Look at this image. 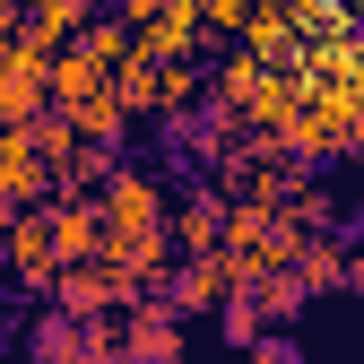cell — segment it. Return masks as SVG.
<instances>
[{
    "label": "cell",
    "instance_id": "18",
    "mask_svg": "<svg viewBox=\"0 0 364 364\" xmlns=\"http://www.w3.org/2000/svg\"><path fill=\"white\" fill-rule=\"evenodd\" d=\"M217 330H225V347H252V338H260L269 321H260V312H252V295L235 287V295H225V304H217Z\"/></svg>",
    "mask_w": 364,
    "mask_h": 364
},
{
    "label": "cell",
    "instance_id": "5",
    "mask_svg": "<svg viewBox=\"0 0 364 364\" xmlns=\"http://www.w3.org/2000/svg\"><path fill=\"white\" fill-rule=\"evenodd\" d=\"M122 364H182V312L165 295L122 304Z\"/></svg>",
    "mask_w": 364,
    "mask_h": 364
},
{
    "label": "cell",
    "instance_id": "8",
    "mask_svg": "<svg viewBox=\"0 0 364 364\" xmlns=\"http://www.w3.org/2000/svg\"><path fill=\"white\" fill-rule=\"evenodd\" d=\"M43 191H53V165L35 156V130H26V122H0V200L26 208V200H43Z\"/></svg>",
    "mask_w": 364,
    "mask_h": 364
},
{
    "label": "cell",
    "instance_id": "15",
    "mask_svg": "<svg viewBox=\"0 0 364 364\" xmlns=\"http://www.w3.org/2000/svg\"><path fill=\"white\" fill-rule=\"evenodd\" d=\"M113 105H122V113H148V105H156V61L139 53V43L113 61Z\"/></svg>",
    "mask_w": 364,
    "mask_h": 364
},
{
    "label": "cell",
    "instance_id": "16",
    "mask_svg": "<svg viewBox=\"0 0 364 364\" xmlns=\"http://www.w3.org/2000/svg\"><path fill=\"white\" fill-rule=\"evenodd\" d=\"M70 364H122V321L113 312H78V347Z\"/></svg>",
    "mask_w": 364,
    "mask_h": 364
},
{
    "label": "cell",
    "instance_id": "19",
    "mask_svg": "<svg viewBox=\"0 0 364 364\" xmlns=\"http://www.w3.org/2000/svg\"><path fill=\"white\" fill-rule=\"evenodd\" d=\"M191 9H200L208 43H235V35H243V18H252V0H191Z\"/></svg>",
    "mask_w": 364,
    "mask_h": 364
},
{
    "label": "cell",
    "instance_id": "14",
    "mask_svg": "<svg viewBox=\"0 0 364 364\" xmlns=\"http://www.w3.org/2000/svg\"><path fill=\"white\" fill-rule=\"evenodd\" d=\"M18 9H26V26H35L43 43H70L87 18H96V0H18Z\"/></svg>",
    "mask_w": 364,
    "mask_h": 364
},
{
    "label": "cell",
    "instance_id": "11",
    "mask_svg": "<svg viewBox=\"0 0 364 364\" xmlns=\"http://www.w3.org/2000/svg\"><path fill=\"white\" fill-rule=\"evenodd\" d=\"M243 53L252 61H269V70H295V53H304V35H295V18H287V0H252V18H243Z\"/></svg>",
    "mask_w": 364,
    "mask_h": 364
},
{
    "label": "cell",
    "instance_id": "7",
    "mask_svg": "<svg viewBox=\"0 0 364 364\" xmlns=\"http://www.w3.org/2000/svg\"><path fill=\"white\" fill-rule=\"evenodd\" d=\"M148 287L139 278H122L113 260H70L61 278H53V304L61 312H122V304H139Z\"/></svg>",
    "mask_w": 364,
    "mask_h": 364
},
{
    "label": "cell",
    "instance_id": "17",
    "mask_svg": "<svg viewBox=\"0 0 364 364\" xmlns=\"http://www.w3.org/2000/svg\"><path fill=\"white\" fill-rule=\"evenodd\" d=\"M287 18H295V35H304V43H321V35H347V26H355L347 0H287Z\"/></svg>",
    "mask_w": 364,
    "mask_h": 364
},
{
    "label": "cell",
    "instance_id": "20",
    "mask_svg": "<svg viewBox=\"0 0 364 364\" xmlns=\"http://www.w3.org/2000/svg\"><path fill=\"white\" fill-rule=\"evenodd\" d=\"M243 364H304V347H295L287 330H260V338L243 347Z\"/></svg>",
    "mask_w": 364,
    "mask_h": 364
},
{
    "label": "cell",
    "instance_id": "6",
    "mask_svg": "<svg viewBox=\"0 0 364 364\" xmlns=\"http://www.w3.org/2000/svg\"><path fill=\"white\" fill-rule=\"evenodd\" d=\"M113 61L122 53H96V43L87 35H70V43H53V78H43V105H87V96H105L113 87Z\"/></svg>",
    "mask_w": 364,
    "mask_h": 364
},
{
    "label": "cell",
    "instance_id": "24",
    "mask_svg": "<svg viewBox=\"0 0 364 364\" xmlns=\"http://www.w3.org/2000/svg\"><path fill=\"white\" fill-rule=\"evenodd\" d=\"M26 364H43V355H26Z\"/></svg>",
    "mask_w": 364,
    "mask_h": 364
},
{
    "label": "cell",
    "instance_id": "21",
    "mask_svg": "<svg viewBox=\"0 0 364 364\" xmlns=\"http://www.w3.org/2000/svg\"><path fill=\"white\" fill-rule=\"evenodd\" d=\"M338 287H347V295H364V252H355V243L338 252Z\"/></svg>",
    "mask_w": 364,
    "mask_h": 364
},
{
    "label": "cell",
    "instance_id": "22",
    "mask_svg": "<svg viewBox=\"0 0 364 364\" xmlns=\"http://www.w3.org/2000/svg\"><path fill=\"white\" fill-rule=\"evenodd\" d=\"M156 9H173V0H113V18H122V26H139V18H156Z\"/></svg>",
    "mask_w": 364,
    "mask_h": 364
},
{
    "label": "cell",
    "instance_id": "23",
    "mask_svg": "<svg viewBox=\"0 0 364 364\" xmlns=\"http://www.w3.org/2000/svg\"><path fill=\"white\" fill-rule=\"evenodd\" d=\"M18 18H26V9H18V0H0V35H9V26H18Z\"/></svg>",
    "mask_w": 364,
    "mask_h": 364
},
{
    "label": "cell",
    "instance_id": "2",
    "mask_svg": "<svg viewBox=\"0 0 364 364\" xmlns=\"http://www.w3.org/2000/svg\"><path fill=\"white\" fill-rule=\"evenodd\" d=\"M96 217H105V235H148V225H165V182L148 165H113L96 182Z\"/></svg>",
    "mask_w": 364,
    "mask_h": 364
},
{
    "label": "cell",
    "instance_id": "1",
    "mask_svg": "<svg viewBox=\"0 0 364 364\" xmlns=\"http://www.w3.org/2000/svg\"><path fill=\"white\" fill-rule=\"evenodd\" d=\"M43 78H53V43L18 18L0 35V122H35L43 113Z\"/></svg>",
    "mask_w": 364,
    "mask_h": 364
},
{
    "label": "cell",
    "instance_id": "13",
    "mask_svg": "<svg viewBox=\"0 0 364 364\" xmlns=\"http://www.w3.org/2000/svg\"><path fill=\"white\" fill-rule=\"evenodd\" d=\"M70 130H78L87 148H122V130H130V113L113 105V87H105V96H87V105H70Z\"/></svg>",
    "mask_w": 364,
    "mask_h": 364
},
{
    "label": "cell",
    "instance_id": "9",
    "mask_svg": "<svg viewBox=\"0 0 364 364\" xmlns=\"http://www.w3.org/2000/svg\"><path fill=\"white\" fill-rule=\"evenodd\" d=\"M130 43H139L148 61H191L200 43H208V26H200V9H191V0H173V9H156V18H139V26H130Z\"/></svg>",
    "mask_w": 364,
    "mask_h": 364
},
{
    "label": "cell",
    "instance_id": "10",
    "mask_svg": "<svg viewBox=\"0 0 364 364\" xmlns=\"http://www.w3.org/2000/svg\"><path fill=\"white\" fill-rule=\"evenodd\" d=\"M165 225H173V252H217V235H225V191L200 182V191L165 200Z\"/></svg>",
    "mask_w": 364,
    "mask_h": 364
},
{
    "label": "cell",
    "instance_id": "3",
    "mask_svg": "<svg viewBox=\"0 0 364 364\" xmlns=\"http://www.w3.org/2000/svg\"><path fill=\"white\" fill-rule=\"evenodd\" d=\"M0 260H9V278H18L26 295H53V278H61V252H53V225H43V200L9 208V235H0Z\"/></svg>",
    "mask_w": 364,
    "mask_h": 364
},
{
    "label": "cell",
    "instance_id": "12",
    "mask_svg": "<svg viewBox=\"0 0 364 364\" xmlns=\"http://www.w3.org/2000/svg\"><path fill=\"white\" fill-rule=\"evenodd\" d=\"M200 105H208V78L191 61H156V105L148 113L156 122H182V113H200Z\"/></svg>",
    "mask_w": 364,
    "mask_h": 364
},
{
    "label": "cell",
    "instance_id": "4",
    "mask_svg": "<svg viewBox=\"0 0 364 364\" xmlns=\"http://www.w3.org/2000/svg\"><path fill=\"white\" fill-rule=\"evenodd\" d=\"M235 287H243V269L225 260V252H182V260L165 269V278H156V295H165L173 312H217Z\"/></svg>",
    "mask_w": 364,
    "mask_h": 364
}]
</instances>
